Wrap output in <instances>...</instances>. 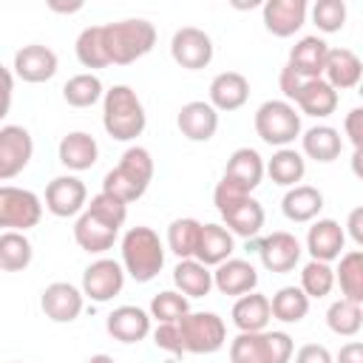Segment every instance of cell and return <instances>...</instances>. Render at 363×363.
<instances>
[{
	"instance_id": "6da1fadb",
	"label": "cell",
	"mask_w": 363,
	"mask_h": 363,
	"mask_svg": "<svg viewBox=\"0 0 363 363\" xmlns=\"http://www.w3.org/2000/svg\"><path fill=\"white\" fill-rule=\"evenodd\" d=\"M102 45L111 65H130L153 51L156 28L142 17H128L102 26Z\"/></svg>"
},
{
	"instance_id": "7a4b0ae2",
	"label": "cell",
	"mask_w": 363,
	"mask_h": 363,
	"mask_svg": "<svg viewBox=\"0 0 363 363\" xmlns=\"http://www.w3.org/2000/svg\"><path fill=\"white\" fill-rule=\"evenodd\" d=\"M102 125L111 139L116 142H133L142 136L147 125V113L142 99L130 85H113L102 96Z\"/></svg>"
},
{
	"instance_id": "3957f363",
	"label": "cell",
	"mask_w": 363,
	"mask_h": 363,
	"mask_svg": "<svg viewBox=\"0 0 363 363\" xmlns=\"http://www.w3.org/2000/svg\"><path fill=\"white\" fill-rule=\"evenodd\" d=\"M153 179V156L147 147H128L116 167H111L102 179V193L119 199L122 204H130L145 196L147 184Z\"/></svg>"
},
{
	"instance_id": "277c9868",
	"label": "cell",
	"mask_w": 363,
	"mask_h": 363,
	"mask_svg": "<svg viewBox=\"0 0 363 363\" xmlns=\"http://www.w3.org/2000/svg\"><path fill=\"white\" fill-rule=\"evenodd\" d=\"M122 269L125 275H130L136 284H147L153 281L162 267H164V244L159 238L156 230L150 227H130L122 235Z\"/></svg>"
},
{
	"instance_id": "5b68a950",
	"label": "cell",
	"mask_w": 363,
	"mask_h": 363,
	"mask_svg": "<svg viewBox=\"0 0 363 363\" xmlns=\"http://www.w3.org/2000/svg\"><path fill=\"white\" fill-rule=\"evenodd\" d=\"M295 343L286 332H238L230 343V363H289Z\"/></svg>"
},
{
	"instance_id": "8992f818",
	"label": "cell",
	"mask_w": 363,
	"mask_h": 363,
	"mask_svg": "<svg viewBox=\"0 0 363 363\" xmlns=\"http://www.w3.org/2000/svg\"><path fill=\"white\" fill-rule=\"evenodd\" d=\"M255 133L272 147H289L301 136V113L284 99H267L255 111Z\"/></svg>"
},
{
	"instance_id": "52a82bcc",
	"label": "cell",
	"mask_w": 363,
	"mask_h": 363,
	"mask_svg": "<svg viewBox=\"0 0 363 363\" xmlns=\"http://www.w3.org/2000/svg\"><path fill=\"white\" fill-rule=\"evenodd\" d=\"M184 354H213L227 343V326L216 312H187L179 320Z\"/></svg>"
},
{
	"instance_id": "ba28073f",
	"label": "cell",
	"mask_w": 363,
	"mask_h": 363,
	"mask_svg": "<svg viewBox=\"0 0 363 363\" xmlns=\"http://www.w3.org/2000/svg\"><path fill=\"white\" fill-rule=\"evenodd\" d=\"M43 218V201L37 193L26 190V187H14V184H0V227L14 230V233H26L31 227H37Z\"/></svg>"
},
{
	"instance_id": "9c48e42d",
	"label": "cell",
	"mask_w": 363,
	"mask_h": 363,
	"mask_svg": "<svg viewBox=\"0 0 363 363\" xmlns=\"http://www.w3.org/2000/svg\"><path fill=\"white\" fill-rule=\"evenodd\" d=\"M170 57L184 71H201L213 62V40L196 26H182L170 37Z\"/></svg>"
},
{
	"instance_id": "30bf717a",
	"label": "cell",
	"mask_w": 363,
	"mask_h": 363,
	"mask_svg": "<svg viewBox=\"0 0 363 363\" xmlns=\"http://www.w3.org/2000/svg\"><path fill=\"white\" fill-rule=\"evenodd\" d=\"M122 286H125V269L113 258H96L82 272V295L96 303L113 301L122 292Z\"/></svg>"
},
{
	"instance_id": "8fae6325",
	"label": "cell",
	"mask_w": 363,
	"mask_h": 363,
	"mask_svg": "<svg viewBox=\"0 0 363 363\" xmlns=\"http://www.w3.org/2000/svg\"><path fill=\"white\" fill-rule=\"evenodd\" d=\"M34 142L23 125H3L0 128V182H9L26 170L31 162Z\"/></svg>"
},
{
	"instance_id": "7c38bea8",
	"label": "cell",
	"mask_w": 363,
	"mask_h": 363,
	"mask_svg": "<svg viewBox=\"0 0 363 363\" xmlns=\"http://www.w3.org/2000/svg\"><path fill=\"white\" fill-rule=\"evenodd\" d=\"M88 204V187L77 176H57L45 187V210L57 218L79 216Z\"/></svg>"
},
{
	"instance_id": "4fadbf2b",
	"label": "cell",
	"mask_w": 363,
	"mask_h": 363,
	"mask_svg": "<svg viewBox=\"0 0 363 363\" xmlns=\"http://www.w3.org/2000/svg\"><path fill=\"white\" fill-rule=\"evenodd\" d=\"M255 250H258L261 264H264L269 272H278V275L292 272V269L298 267V261H301V252H303L301 241H298L292 233H286V230H275V233L264 235V238L255 244Z\"/></svg>"
},
{
	"instance_id": "5bb4252c",
	"label": "cell",
	"mask_w": 363,
	"mask_h": 363,
	"mask_svg": "<svg viewBox=\"0 0 363 363\" xmlns=\"http://www.w3.org/2000/svg\"><path fill=\"white\" fill-rule=\"evenodd\" d=\"M82 301H85L82 289H77L68 281H54L40 295L43 312L54 323H71V320H77L82 315Z\"/></svg>"
},
{
	"instance_id": "9a60e30c",
	"label": "cell",
	"mask_w": 363,
	"mask_h": 363,
	"mask_svg": "<svg viewBox=\"0 0 363 363\" xmlns=\"http://www.w3.org/2000/svg\"><path fill=\"white\" fill-rule=\"evenodd\" d=\"M57 68H60V60L48 45L31 43L14 54V77H20L23 82H31V85L48 82L57 74Z\"/></svg>"
},
{
	"instance_id": "2e32d148",
	"label": "cell",
	"mask_w": 363,
	"mask_h": 363,
	"mask_svg": "<svg viewBox=\"0 0 363 363\" xmlns=\"http://www.w3.org/2000/svg\"><path fill=\"white\" fill-rule=\"evenodd\" d=\"M176 125H179L184 139H190V142H210L216 136V130H218V111L210 102H204V99H193V102L179 108Z\"/></svg>"
},
{
	"instance_id": "e0dca14e",
	"label": "cell",
	"mask_w": 363,
	"mask_h": 363,
	"mask_svg": "<svg viewBox=\"0 0 363 363\" xmlns=\"http://www.w3.org/2000/svg\"><path fill=\"white\" fill-rule=\"evenodd\" d=\"M343 247H346V230L335 218H318L306 233V252L312 255V261L332 264L335 258L343 255Z\"/></svg>"
},
{
	"instance_id": "ac0fdd59",
	"label": "cell",
	"mask_w": 363,
	"mask_h": 363,
	"mask_svg": "<svg viewBox=\"0 0 363 363\" xmlns=\"http://www.w3.org/2000/svg\"><path fill=\"white\" fill-rule=\"evenodd\" d=\"M213 286L221 295H247L258 286V269L244 258H227L213 269Z\"/></svg>"
},
{
	"instance_id": "d6986e66",
	"label": "cell",
	"mask_w": 363,
	"mask_h": 363,
	"mask_svg": "<svg viewBox=\"0 0 363 363\" xmlns=\"http://www.w3.org/2000/svg\"><path fill=\"white\" fill-rule=\"evenodd\" d=\"M105 329L119 343H139L150 335V315L142 306L125 303V306H116L105 318Z\"/></svg>"
},
{
	"instance_id": "ffe728a7",
	"label": "cell",
	"mask_w": 363,
	"mask_h": 363,
	"mask_svg": "<svg viewBox=\"0 0 363 363\" xmlns=\"http://www.w3.org/2000/svg\"><path fill=\"white\" fill-rule=\"evenodd\" d=\"M264 28L275 37H292L306 23V0H267L264 9Z\"/></svg>"
},
{
	"instance_id": "44dd1931",
	"label": "cell",
	"mask_w": 363,
	"mask_h": 363,
	"mask_svg": "<svg viewBox=\"0 0 363 363\" xmlns=\"http://www.w3.org/2000/svg\"><path fill=\"white\" fill-rule=\"evenodd\" d=\"M329 54V43L318 34H306L301 37L292 48H289V68L301 77V79H318L323 74V62Z\"/></svg>"
},
{
	"instance_id": "7402d4cb",
	"label": "cell",
	"mask_w": 363,
	"mask_h": 363,
	"mask_svg": "<svg viewBox=\"0 0 363 363\" xmlns=\"http://www.w3.org/2000/svg\"><path fill=\"white\" fill-rule=\"evenodd\" d=\"M335 91H349L360 82L363 77V62L352 48H329L323 74H320Z\"/></svg>"
},
{
	"instance_id": "603a6c76",
	"label": "cell",
	"mask_w": 363,
	"mask_h": 363,
	"mask_svg": "<svg viewBox=\"0 0 363 363\" xmlns=\"http://www.w3.org/2000/svg\"><path fill=\"white\" fill-rule=\"evenodd\" d=\"M57 156H60V164L79 173V170H91L99 159V145L91 133L85 130H71L60 139V147H57Z\"/></svg>"
},
{
	"instance_id": "cb8c5ba5",
	"label": "cell",
	"mask_w": 363,
	"mask_h": 363,
	"mask_svg": "<svg viewBox=\"0 0 363 363\" xmlns=\"http://www.w3.org/2000/svg\"><path fill=\"white\" fill-rule=\"evenodd\" d=\"M337 91L323 79H303L298 96H295V105H298V113H306V116H315V119H323V116H332L337 111Z\"/></svg>"
},
{
	"instance_id": "d4e9b609",
	"label": "cell",
	"mask_w": 363,
	"mask_h": 363,
	"mask_svg": "<svg viewBox=\"0 0 363 363\" xmlns=\"http://www.w3.org/2000/svg\"><path fill=\"white\" fill-rule=\"evenodd\" d=\"M227 182H233L235 187H241L244 193H252L261 179H264V159L255 147H238L233 150V156L227 159V167H224V176Z\"/></svg>"
},
{
	"instance_id": "484cf974",
	"label": "cell",
	"mask_w": 363,
	"mask_h": 363,
	"mask_svg": "<svg viewBox=\"0 0 363 363\" xmlns=\"http://www.w3.org/2000/svg\"><path fill=\"white\" fill-rule=\"evenodd\" d=\"M233 250H235V235L224 224H201L193 258L204 267H218L221 261L233 258Z\"/></svg>"
},
{
	"instance_id": "4316f807",
	"label": "cell",
	"mask_w": 363,
	"mask_h": 363,
	"mask_svg": "<svg viewBox=\"0 0 363 363\" xmlns=\"http://www.w3.org/2000/svg\"><path fill=\"white\" fill-rule=\"evenodd\" d=\"M250 99V79L238 71H221L210 82V105L216 111H238Z\"/></svg>"
},
{
	"instance_id": "83f0119b",
	"label": "cell",
	"mask_w": 363,
	"mask_h": 363,
	"mask_svg": "<svg viewBox=\"0 0 363 363\" xmlns=\"http://www.w3.org/2000/svg\"><path fill=\"white\" fill-rule=\"evenodd\" d=\"M119 230L108 227L105 221H99L96 216H91L88 210H82L74 221V241L79 244V250L91 252V255H102L113 247Z\"/></svg>"
},
{
	"instance_id": "f1b7e54d",
	"label": "cell",
	"mask_w": 363,
	"mask_h": 363,
	"mask_svg": "<svg viewBox=\"0 0 363 363\" xmlns=\"http://www.w3.org/2000/svg\"><path fill=\"white\" fill-rule=\"evenodd\" d=\"M320 210H323V193L312 184H295L281 199V213L295 224L315 221L320 216Z\"/></svg>"
},
{
	"instance_id": "f546056e",
	"label": "cell",
	"mask_w": 363,
	"mask_h": 363,
	"mask_svg": "<svg viewBox=\"0 0 363 363\" xmlns=\"http://www.w3.org/2000/svg\"><path fill=\"white\" fill-rule=\"evenodd\" d=\"M221 221L227 224V230L233 235H241V238H252L261 233L264 227V207L258 199L252 196H244L238 199L235 204H230L227 210H221Z\"/></svg>"
},
{
	"instance_id": "4dcf8cb0",
	"label": "cell",
	"mask_w": 363,
	"mask_h": 363,
	"mask_svg": "<svg viewBox=\"0 0 363 363\" xmlns=\"http://www.w3.org/2000/svg\"><path fill=\"white\" fill-rule=\"evenodd\" d=\"M269 318V298L261 292H247L233 303V323L238 332H264Z\"/></svg>"
},
{
	"instance_id": "1f68e13d",
	"label": "cell",
	"mask_w": 363,
	"mask_h": 363,
	"mask_svg": "<svg viewBox=\"0 0 363 363\" xmlns=\"http://www.w3.org/2000/svg\"><path fill=\"white\" fill-rule=\"evenodd\" d=\"M301 147L309 159L320 162V164H329L340 156L343 150V139H340V130H335L332 125H315L309 130H303L301 136Z\"/></svg>"
},
{
	"instance_id": "d6a6232c",
	"label": "cell",
	"mask_w": 363,
	"mask_h": 363,
	"mask_svg": "<svg viewBox=\"0 0 363 363\" xmlns=\"http://www.w3.org/2000/svg\"><path fill=\"white\" fill-rule=\"evenodd\" d=\"M173 284L176 292H182L184 298H204L213 289V272L196 258H184L173 267Z\"/></svg>"
},
{
	"instance_id": "836d02e7",
	"label": "cell",
	"mask_w": 363,
	"mask_h": 363,
	"mask_svg": "<svg viewBox=\"0 0 363 363\" xmlns=\"http://www.w3.org/2000/svg\"><path fill=\"white\" fill-rule=\"evenodd\" d=\"M264 173H269V179L275 184L289 190V187L301 184V179L306 173V162H303V156L295 147H278L272 153V159L264 164Z\"/></svg>"
},
{
	"instance_id": "e575fe53",
	"label": "cell",
	"mask_w": 363,
	"mask_h": 363,
	"mask_svg": "<svg viewBox=\"0 0 363 363\" xmlns=\"http://www.w3.org/2000/svg\"><path fill=\"white\" fill-rule=\"evenodd\" d=\"M335 284L340 286V295L346 301L363 303V252L349 250L340 255V264L335 269Z\"/></svg>"
},
{
	"instance_id": "d590c367",
	"label": "cell",
	"mask_w": 363,
	"mask_h": 363,
	"mask_svg": "<svg viewBox=\"0 0 363 363\" xmlns=\"http://www.w3.org/2000/svg\"><path fill=\"white\" fill-rule=\"evenodd\" d=\"M34 247L26 233L6 230L0 233V272H20L31 264Z\"/></svg>"
},
{
	"instance_id": "8d00e7d4",
	"label": "cell",
	"mask_w": 363,
	"mask_h": 363,
	"mask_svg": "<svg viewBox=\"0 0 363 363\" xmlns=\"http://www.w3.org/2000/svg\"><path fill=\"white\" fill-rule=\"evenodd\" d=\"M105 96V85L96 74L85 71V74H74L65 85H62V99L71 108H91Z\"/></svg>"
},
{
	"instance_id": "74e56055",
	"label": "cell",
	"mask_w": 363,
	"mask_h": 363,
	"mask_svg": "<svg viewBox=\"0 0 363 363\" xmlns=\"http://www.w3.org/2000/svg\"><path fill=\"white\" fill-rule=\"evenodd\" d=\"M269 312L281 323H301L309 312V298L301 292V286H281L269 301Z\"/></svg>"
},
{
	"instance_id": "f35d334b",
	"label": "cell",
	"mask_w": 363,
	"mask_h": 363,
	"mask_svg": "<svg viewBox=\"0 0 363 363\" xmlns=\"http://www.w3.org/2000/svg\"><path fill=\"white\" fill-rule=\"evenodd\" d=\"M326 326L335 335H340V337H354L360 332V326H363V309H360V303L346 301V298L332 301L329 309H326Z\"/></svg>"
},
{
	"instance_id": "ab89813d",
	"label": "cell",
	"mask_w": 363,
	"mask_h": 363,
	"mask_svg": "<svg viewBox=\"0 0 363 363\" xmlns=\"http://www.w3.org/2000/svg\"><path fill=\"white\" fill-rule=\"evenodd\" d=\"M199 233H201V221L196 218H176L167 227V250L184 261L196 255V244H199Z\"/></svg>"
},
{
	"instance_id": "60d3db41",
	"label": "cell",
	"mask_w": 363,
	"mask_h": 363,
	"mask_svg": "<svg viewBox=\"0 0 363 363\" xmlns=\"http://www.w3.org/2000/svg\"><path fill=\"white\" fill-rule=\"evenodd\" d=\"M74 51H77L79 65H82V68H91V74H94L96 68H108V65H111L108 57H105V45H102V26H88V28H82L79 37H77Z\"/></svg>"
},
{
	"instance_id": "b9f144b4",
	"label": "cell",
	"mask_w": 363,
	"mask_h": 363,
	"mask_svg": "<svg viewBox=\"0 0 363 363\" xmlns=\"http://www.w3.org/2000/svg\"><path fill=\"white\" fill-rule=\"evenodd\" d=\"M335 289V269L323 261H309L301 269V292L312 298H326Z\"/></svg>"
},
{
	"instance_id": "7bdbcfd3",
	"label": "cell",
	"mask_w": 363,
	"mask_h": 363,
	"mask_svg": "<svg viewBox=\"0 0 363 363\" xmlns=\"http://www.w3.org/2000/svg\"><path fill=\"white\" fill-rule=\"evenodd\" d=\"M187 312H190V301H187L182 292H176V289H164V292L153 295L147 315H150L156 323H179Z\"/></svg>"
},
{
	"instance_id": "ee69618b",
	"label": "cell",
	"mask_w": 363,
	"mask_h": 363,
	"mask_svg": "<svg viewBox=\"0 0 363 363\" xmlns=\"http://www.w3.org/2000/svg\"><path fill=\"white\" fill-rule=\"evenodd\" d=\"M85 210L91 216H96L99 221H105L108 227H113V230H122V224L128 218V204H122L119 199H113V196H108L102 190L96 196H91V201L85 204Z\"/></svg>"
},
{
	"instance_id": "f6af8a7d",
	"label": "cell",
	"mask_w": 363,
	"mask_h": 363,
	"mask_svg": "<svg viewBox=\"0 0 363 363\" xmlns=\"http://www.w3.org/2000/svg\"><path fill=\"white\" fill-rule=\"evenodd\" d=\"M312 20L323 34H335L346 23V3L343 0H318L312 6Z\"/></svg>"
},
{
	"instance_id": "bcb514c9",
	"label": "cell",
	"mask_w": 363,
	"mask_h": 363,
	"mask_svg": "<svg viewBox=\"0 0 363 363\" xmlns=\"http://www.w3.org/2000/svg\"><path fill=\"white\" fill-rule=\"evenodd\" d=\"M153 343L159 349H164L167 354L173 357H182L184 354V346H182V335H179V323H159L153 329Z\"/></svg>"
},
{
	"instance_id": "7dc6e473",
	"label": "cell",
	"mask_w": 363,
	"mask_h": 363,
	"mask_svg": "<svg viewBox=\"0 0 363 363\" xmlns=\"http://www.w3.org/2000/svg\"><path fill=\"white\" fill-rule=\"evenodd\" d=\"M343 130H346V136H349L352 147H354V150H360V147H363V108H352V111L346 113Z\"/></svg>"
},
{
	"instance_id": "c3c4849f",
	"label": "cell",
	"mask_w": 363,
	"mask_h": 363,
	"mask_svg": "<svg viewBox=\"0 0 363 363\" xmlns=\"http://www.w3.org/2000/svg\"><path fill=\"white\" fill-rule=\"evenodd\" d=\"M295 363H335V360L323 343H303L295 352Z\"/></svg>"
},
{
	"instance_id": "681fc988",
	"label": "cell",
	"mask_w": 363,
	"mask_h": 363,
	"mask_svg": "<svg viewBox=\"0 0 363 363\" xmlns=\"http://www.w3.org/2000/svg\"><path fill=\"white\" fill-rule=\"evenodd\" d=\"M301 85H303V79L289 68V65H284L281 68V74H278V88H281V94H284V102H295V96H298V91H301Z\"/></svg>"
},
{
	"instance_id": "f907efd6",
	"label": "cell",
	"mask_w": 363,
	"mask_h": 363,
	"mask_svg": "<svg viewBox=\"0 0 363 363\" xmlns=\"http://www.w3.org/2000/svg\"><path fill=\"white\" fill-rule=\"evenodd\" d=\"M11 96H14V74H11L6 65H0V119L9 116V111H11Z\"/></svg>"
},
{
	"instance_id": "816d5d0a",
	"label": "cell",
	"mask_w": 363,
	"mask_h": 363,
	"mask_svg": "<svg viewBox=\"0 0 363 363\" xmlns=\"http://www.w3.org/2000/svg\"><path fill=\"white\" fill-rule=\"evenodd\" d=\"M335 363H363V343L360 340H349L340 346V352L332 357Z\"/></svg>"
},
{
	"instance_id": "f5cc1de1",
	"label": "cell",
	"mask_w": 363,
	"mask_h": 363,
	"mask_svg": "<svg viewBox=\"0 0 363 363\" xmlns=\"http://www.w3.org/2000/svg\"><path fill=\"white\" fill-rule=\"evenodd\" d=\"M349 235H352V241L357 244V247H363V207H354L352 213H349Z\"/></svg>"
},
{
	"instance_id": "db71d44e",
	"label": "cell",
	"mask_w": 363,
	"mask_h": 363,
	"mask_svg": "<svg viewBox=\"0 0 363 363\" xmlns=\"http://www.w3.org/2000/svg\"><path fill=\"white\" fill-rule=\"evenodd\" d=\"M88 363H116L111 354H105V352H99V354H91L88 357Z\"/></svg>"
},
{
	"instance_id": "11a10c76",
	"label": "cell",
	"mask_w": 363,
	"mask_h": 363,
	"mask_svg": "<svg viewBox=\"0 0 363 363\" xmlns=\"http://www.w3.org/2000/svg\"><path fill=\"white\" fill-rule=\"evenodd\" d=\"M51 9H54V11H79V9H82V3H74V6H60V3H51Z\"/></svg>"
}]
</instances>
